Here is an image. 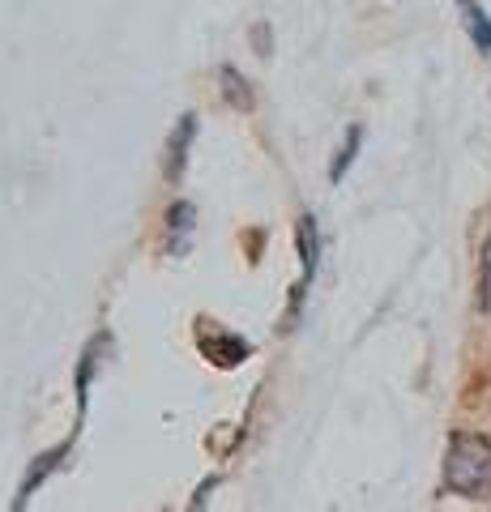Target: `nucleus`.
Segmentation results:
<instances>
[{
  "mask_svg": "<svg viewBox=\"0 0 491 512\" xmlns=\"http://www.w3.org/2000/svg\"><path fill=\"white\" fill-rule=\"evenodd\" d=\"M445 491L462 500L491 495V440L479 431H453L445 448Z\"/></svg>",
  "mask_w": 491,
  "mask_h": 512,
  "instance_id": "f257e3e1",
  "label": "nucleus"
},
{
  "mask_svg": "<svg viewBox=\"0 0 491 512\" xmlns=\"http://www.w3.org/2000/svg\"><path fill=\"white\" fill-rule=\"evenodd\" d=\"M197 350L214 367L231 372V367H240L252 355V342L240 338V333H231V329H214V320H197Z\"/></svg>",
  "mask_w": 491,
  "mask_h": 512,
  "instance_id": "f03ea898",
  "label": "nucleus"
},
{
  "mask_svg": "<svg viewBox=\"0 0 491 512\" xmlns=\"http://www.w3.org/2000/svg\"><path fill=\"white\" fill-rule=\"evenodd\" d=\"M197 133H201V116H197V111H184V116L176 120V128L167 133V146H163V175H167V184L184 180V167H188V154H193Z\"/></svg>",
  "mask_w": 491,
  "mask_h": 512,
  "instance_id": "7ed1b4c3",
  "label": "nucleus"
},
{
  "mask_svg": "<svg viewBox=\"0 0 491 512\" xmlns=\"http://www.w3.org/2000/svg\"><path fill=\"white\" fill-rule=\"evenodd\" d=\"M73 440H77V431L65 440V444H56V448H47V453H39L35 461H30V470L22 474V483H18V495H13V508H26L30 500H35V491L52 478L56 470H65V461L73 453Z\"/></svg>",
  "mask_w": 491,
  "mask_h": 512,
  "instance_id": "20e7f679",
  "label": "nucleus"
},
{
  "mask_svg": "<svg viewBox=\"0 0 491 512\" xmlns=\"http://www.w3.org/2000/svg\"><path fill=\"white\" fill-rule=\"evenodd\" d=\"M197 235V205L193 201H171L167 205V222H163V248L167 256H188Z\"/></svg>",
  "mask_w": 491,
  "mask_h": 512,
  "instance_id": "39448f33",
  "label": "nucleus"
},
{
  "mask_svg": "<svg viewBox=\"0 0 491 512\" xmlns=\"http://www.w3.org/2000/svg\"><path fill=\"white\" fill-rule=\"evenodd\" d=\"M295 248H299V261H304V282L312 286L316 265H321V227H316L312 214H299V222H295Z\"/></svg>",
  "mask_w": 491,
  "mask_h": 512,
  "instance_id": "423d86ee",
  "label": "nucleus"
},
{
  "mask_svg": "<svg viewBox=\"0 0 491 512\" xmlns=\"http://www.w3.org/2000/svg\"><path fill=\"white\" fill-rule=\"evenodd\" d=\"M218 86H223V99L235 111H252V107H257V90L248 86V77L235 69V64H223V69H218Z\"/></svg>",
  "mask_w": 491,
  "mask_h": 512,
  "instance_id": "0eeeda50",
  "label": "nucleus"
},
{
  "mask_svg": "<svg viewBox=\"0 0 491 512\" xmlns=\"http://www.w3.org/2000/svg\"><path fill=\"white\" fill-rule=\"evenodd\" d=\"M457 9H462V26H466L470 43L479 47L483 56H491V18H487V9L479 5V0H457Z\"/></svg>",
  "mask_w": 491,
  "mask_h": 512,
  "instance_id": "6e6552de",
  "label": "nucleus"
},
{
  "mask_svg": "<svg viewBox=\"0 0 491 512\" xmlns=\"http://www.w3.org/2000/svg\"><path fill=\"white\" fill-rule=\"evenodd\" d=\"M359 146H363V124H351L346 128V137H342V146H338V154H334V163H329V184L346 180V171H351L355 158H359Z\"/></svg>",
  "mask_w": 491,
  "mask_h": 512,
  "instance_id": "1a4fd4ad",
  "label": "nucleus"
},
{
  "mask_svg": "<svg viewBox=\"0 0 491 512\" xmlns=\"http://www.w3.org/2000/svg\"><path fill=\"white\" fill-rule=\"evenodd\" d=\"M479 312H491V235L479 252Z\"/></svg>",
  "mask_w": 491,
  "mask_h": 512,
  "instance_id": "9d476101",
  "label": "nucleus"
},
{
  "mask_svg": "<svg viewBox=\"0 0 491 512\" xmlns=\"http://www.w3.org/2000/svg\"><path fill=\"white\" fill-rule=\"evenodd\" d=\"M218 483H223V478H218V474H210V478H205V483H201V487L193 491V508H201L205 500H210V491H214Z\"/></svg>",
  "mask_w": 491,
  "mask_h": 512,
  "instance_id": "9b49d317",
  "label": "nucleus"
},
{
  "mask_svg": "<svg viewBox=\"0 0 491 512\" xmlns=\"http://www.w3.org/2000/svg\"><path fill=\"white\" fill-rule=\"evenodd\" d=\"M252 43L261 47L257 56H269V30H265V26H252Z\"/></svg>",
  "mask_w": 491,
  "mask_h": 512,
  "instance_id": "f8f14e48",
  "label": "nucleus"
}]
</instances>
